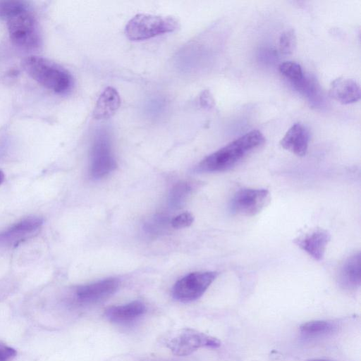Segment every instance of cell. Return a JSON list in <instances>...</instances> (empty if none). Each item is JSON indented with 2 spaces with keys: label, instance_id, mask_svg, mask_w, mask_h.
I'll use <instances>...</instances> for the list:
<instances>
[{
  "label": "cell",
  "instance_id": "cell-1",
  "mask_svg": "<svg viewBox=\"0 0 361 361\" xmlns=\"http://www.w3.org/2000/svg\"><path fill=\"white\" fill-rule=\"evenodd\" d=\"M264 142L263 134L257 130H252L206 157L199 163L197 170L201 172L228 171Z\"/></svg>",
  "mask_w": 361,
  "mask_h": 361
},
{
  "label": "cell",
  "instance_id": "cell-2",
  "mask_svg": "<svg viewBox=\"0 0 361 361\" xmlns=\"http://www.w3.org/2000/svg\"><path fill=\"white\" fill-rule=\"evenodd\" d=\"M22 66L33 80L55 93L66 94L73 87L70 73L47 59L30 56L23 59Z\"/></svg>",
  "mask_w": 361,
  "mask_h": 361
},
{
  "label": "cell",
  "instance_id": "cell-3",
  "mask_svg": "<svg viewBox=\"0 0 361 361\" xmlns=\"http://www.w3.org/2000/svg\"><path fill=\"white\" fill-rule=\"evenodd\" d=\"M5 21L10 39L16 46L29 51L39 47L42 38L39 25L27 2Z\"/></svg>",
  "mask_w": 361,
  "mask_h": 361
},
{
  "label": "cell",
  "instance_id": "cell-4",
  "mask_svg": "<svg viewBox=\"0 0 361 361\" xmlns=\"http://www.w3.org/2000/svg\"><path fill=\"white\" fill-rule=\"evenodd\" d=\"M179 27L178 20L173 16L139 13L128 22L125 33L130 40L141 41L172 32Z\"/></svg>",
  "mask_w": 361,
  "mask_h": 361
},
{
  "label": "cell",
  "instance_id": "cell-5",
  "mask_svg": "<svg viewBox=\"0 0 361 361\" xmlns=\"http://www.w3.org/2000/svg\"><path fill=\"white\" fill-rule=\"evenodd\" d=\"M166 344L174 355L186 356L199 348H217L221 345V341L193 329L185 328L175 333Z\"/></svg>",
  "mask_w": 361,
  "mask_h": 361
},
{
  "label": "cell",
  "instance_id": "cell-6",
  "mask_svg": "<svg viewBox=\"0 0 361 361\" xmlns=\"http://www.w3.org/2000/svg\"><path fill=\"white\" fill-rule=\"evenodd\" d=\"M218 276L216 271H195L180 279L174 284L173 297L188 302L200 298Z\"/></svg>",
  "mask_w": 361,
  "mask_h": 361
},
{
  "label": "cell",
  "instance_id": "cell-7",
  "mask_svg": "<svg viewBox=\"0 0 361 361\" xmlns=\"http://www.w3.org/2000/svg\"><path fill=\"white\" fill-rule=\"evenodd\" d=\"M116 168L109 135L100 131L94 137L90 152V173L92 178L105 177Z\"/></svg>",
  "mask_w": 361,
  "mask_h": 361
},
{
  "label": "cell",
  "instance_id": "cell-8",
  "mask_svg": "<svg viewBox=\"0 0 361 361\" xmlns=\"http://www.w3.org/2000/svg\"><path fill=\"white\" fill-rule=\"evenodd\" d=\"M269 201L270 193L267 189L243 188L233 196L229 209L234 214L253 216L258 214Z\"/></svg>",
  "mask_w": 361,
  "mask_h": 361
},
{
  "label": "cell",
  "instance_id": "cell-9",
  "mask_svg": "<svg viewBox=\"0 0 361 361\" xmlns=\"http://www.w3.org/2000/svg\"><path fill=\"white\" fill-rule=\"evenodd\" d=\"M119 286L115 278H108L99 281L78 286L75 297L80 303H93L103 300L113 295Z\"/></svg>",
  "mask_w": 361,
  "mask_h": 361
},
{
  "label": "cell",
  "instance_id": "cell-10",
  "mask_svg": "<svg viewBox=\"0 0 361 361\" xmlns=\"http://www.w3.org/2000/svg\"><path fill=\"white\" fill-rule=\"evenodd\" d=\"M330 240L331 234L329 231L319 228L298 237L294 240V243L314 259L321 261Z\"/></svg>",
  "mask_w": 361,
  "mask_h": 361
},
{
  "label": "cell",
  "instance_id": "cell-11",
  "mask_svg": "<svg viewBox=\"0 0 361 361\" xmlns=\"http://www.w3.org/2000/svg\"><path fill=\"white\" fill-rule=\"evenodd\" d=\"M310 140V133L306 127L300 123H294L280 141L281 146L298 157L306 154Z\"/></svg>",
  "mask_w": 361,
  "mask_h": 361
},
{
  "label": "cell",
  "instance_id": "cell-12",
  "mask_svg": "<svg viewBox=\"0 0 361 361\" xmlns=\"http://www.w3.org/2000/svg\"><path fill=\"white\" fill-rule=\"evenodd\" d=\"M329 96L334 100L348 104L356 102L360 98V88L353 79L339 77L333 80L330 85Z\"/></svg>",
  "mask_w": 361,
  "mask_h": 361
},
{
  "label": "cell",
  "instance_id": "cell-13",
  "mask_svg": "<svg viewBox=\"0 0 361 361\" xmlns=\"http://www.w3.org/2000/svg\"><path fill=\"white\" fill-rule=\"evenodd\" d=\"M42 223L43 220L39 217L24 219L1 233L0 243L6 245L17 244L38 230Z\"/></svg>",
  "mask_w": 361,
  "mask_h": 361
},
{
  "label": "cell",
  "instance_id": "cell-14",
  "mask_svg": "<svg viewBox=\"0 0 361 361\" xmlns=\"http://www.w3.org/2000/svg\"><path fill=\"white\" fill-rule=\"evenodd\" d=\"M361 255L358 252L348 257L339 269L338 281L344 289L354 290L360 286Z\"/></svg>",
  "mask_w": 361,
  "mask_h": 361
},
{
  "label": "cell",
  "instance_id": "cell-15",
  "mask_svg": "<svg viewBox=\"0 0 361 361\" xmlns=\"http://www.w3.org/2000/svg\"><path fill=\"white\" fill-rule=\"evenodd\" d=\"M120 104L121 98L117 90L112 87H107L98 97L93 110V116L98 120L109 118L116 112Z\"/></svg>",
  "mask_w": 361,
  "mask_h": 361
},
{
  "label": "cell",
  "instance_id": "cell-16",
  "mask_svg": "<svg viewBox=\"0 0 361 361\" xmlns=\"http://www.w3.org/2000/svg\"><path fill=\"white\" fill-rule=\"evenodd\" d=\"M145 311V305L136 300L123 305L109 307L105 310L104 314L112 322L126 323L142 316Z\"/></svg>",
  "mask_w": 361,
  "mask_h": 361
},
{
  "label": "cell",
  "instance_id": "cell-17",
  "mask_svg": "<svg viewBox=\"0 0 361 361\" xmlns=\"http://www.w3.org/2000/svg\"><path fill=\"white\" fill-rule=\"evenodd\" d=\"M292 84L308 99L312 105L319 106L322 102L321 89L314 78L303 75L302 79Z\"/></svg>",
  "mask_w": 361,
  "mask_h": 361
},
{
  "label": "cell",
  "instance_id": "cell-18",
  "mask_svg": "<svg viewBox=\"0 0 361 361\" xmlns=\"http://www.w3.org/2000/svg\"><path fill=\"white\" fill-rule=\"evenodd\" d=\"M336 328L335 324L328 320H312L303 323L300 326L302 334L308 336H317L327 334Z\"/></svg>",
  "mask_w": 361,
  "mask_h": 361
},
{
  "label": "cell",
  "instance_id": "cell-19",
  "mask_svg": "<svg viewBox=\"0 0 361 361\" xmlns=\"http://www.w3.org/2000/svg\"><path fill=\"white\" fill-rule=\"evenodd\" d=\"M279 69L280 73L292 83L300 80L304 75L300 65L295 61L281 63L279 66Z\"/></svg>",
  "mask_w": 361,
  "mask_h": 361
},
{
  "label": "cell",
  "instance_id": "cell-20",
  "mask_svg": "<svg viewBox=\"0 0 361 361\" xmlns=\"http://www.w3.org/2000/svg\"><path fill=\"white\" fill-rule=\"evenodd\" d=\"M191 191V186L188 183H177L171 190L170 202L173 207L180 206Z\"/></svg>",
  "mask_w": 361,
  "mask_h": 361
},
{
  "label": "cell",
  "instance_id": "cell-21",
  "mask_svg": "<svg viewBox=\"0 0 361 361\" xmlns=\"http://www.w3.org/2000/svg\"><path fill=\"white\" fill-rule=\"evenodd\" d=\"M297 44L296 35L293 30H289L281 33L279 37V49L284 54H292Z\"/></svg>",
  "mask_w": 361,
  "mask_h": 361
},
{
  "label": "cell",
  "instance_id": "cell-22",
  "mask_svg": "<svg viewBox=\"0 0 361 361\" xmlns=\"http://www.w3.org/2000/svg\"><path fill=\"white\" fill-rule=\"evenodd\" d=\"M193 220V216L190 213L184 212L173 218L171 224L173 228H182L190 226Z\"/></svg>",
  "mask_w": 361,
  "mask_h": 361
},
{
  "label": "cell",
  "instance_id": "cell-23",
  "mask_svg": "<svg viewBox=\"0 0 361 361\" xmlns=\"http://www.w3.org/2000/svg\"><path fill=\"white\" fill-rule=\"evenodd\" d=\"M17 355V351L3 343H0V361H11Z\"/></svg>",
  "mask_w": 361,
  "mask_h": 361
},
{
  "label": "cell",
  "instance_id": "cell-24",
  "mask_svg": "<svg viewBox=\"0 0 361 361\" xmlns=\"http://www.w3.org/2000/svg\"><path fill=\"white\" fill-rule=\"evenodd\" d=\"M202 102L206 106H212L214 105V101L212 97L207 92H205L202 97Z\"/></svg>",
  "mask_w": 361,
  "mask_h": 361
},
{
  "label": "cell",
  "instance_id": "cell-25",
  "mask_svg": "<svg viewBox=\"0 0 361 361\" xmlns=\"http://www.w3.org/2000/svg\"><path fill=\"white\" fill-rule=\"evenodd\" d=\"M307 361H334L329 359H323V358H314V359H310Z\"/></svg>",
  "mask_w": 361,
  "mask_h": 361
},
{
  "label": "cell",
  "instance_id": "cell-26",
  "mask_svg": "<svg viewBox=\"0 0 361 361\" xmlns=\"http://www.w3.org/2000/svg\"><path fill=\"white\" fill-rule=\"evenodd\" d=\"M4 174L1 171H0V184H1V183L4 181Z\"/></svg>",
  "mask_w": 361,
  "mask_h": 361
}]
</instances>
